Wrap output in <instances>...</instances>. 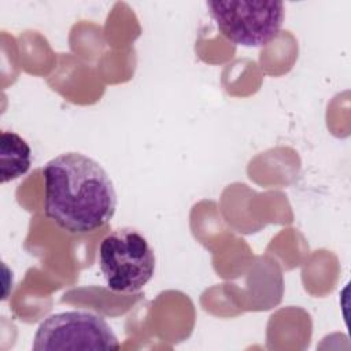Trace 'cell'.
Instances as JSON below:
<instances>
[{
    "label": "cell",
    "mask_w": 351,
    "mask_h": 351,
    "mask_svg": "<svg viewBox=\"0 0 351 351\" xmlns=\"http://www.w3.org/2000/svg\"><path fill=\"white\" fill-rule=\"evenodd\" d=\"M44 214L70 234H86L110 222L117 193L107 171L92 158L64 152L43 167Z\"/></svg>",
    "instance_id": "1"
},
{
    "label": "cell",
    "mask_w": 351,
    "mask_h": 351,
    "mask_svg": "<svg viewBox=\"0 0 351 351\" xmlns=\"http://www.w3.org/2000/svg\"><path fill=\"white\" fill-rule=\"evenodd\" d=\"M97 258L107 288L117 293L141 291L155 273L154 250L133 228L110 232L99 245Z\"/></svg>",
    "instance_id": "2"
},
{
    "label": "cell",
    "mask_w": 351,
    "mask_h": 351,
    "mask_svg": "<svg viewBox=\"0 0 351 351\" xmlns=\"http://www.w3.org/2000/svg\"><path fill=\"white\" fill-rule=\"evenodd\" d=\"M206 4L221 34L243 47L271 43L278 36L285 15L282 1L217 0Z\"/></svg>",
    "instance_id": "3"
},
{
    "label": "cell",
    "mask_w": 351,
    "mask_h": 351,
    "mask_svg": "<svg viewBox=\"0 0 351 351\" xmlns=\"http://www.w3.org/2000/svg\"><path fill=\"white\" fill-rule=\"evenodd\" d=\"M119 341L107 321L89 311H63L45 318L37 328L34 351L118 350Z\"/></svg>",
    "instance_id": "4"
},
{
    "label": "cell",
    "mask_w": 351,
    "mask_h": 351,
    "mask_svg": "<svg viewBox=\"0 0 351 351\" xmlns=\"http://www.w3.org/2000/svg\"><path fill=\"white\" fill-rule=\"evenodd\" d=\"M32 165V149L25 138L15 132L3 130L0 138L1 182L16 180L26 174Z\"/></svg>",
    "instance_id": "5"
}]
</instances>
